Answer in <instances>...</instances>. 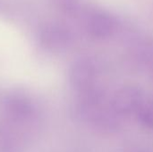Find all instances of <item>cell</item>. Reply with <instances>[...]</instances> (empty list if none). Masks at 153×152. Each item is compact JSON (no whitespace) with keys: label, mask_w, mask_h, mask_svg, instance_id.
Returning <instances> with one entry per match:
<instances>
[{"label":"cell","mask_w":153,"mask_h":152,"mask_svg":"<svg viewBox=\"0 0 153 152\" xmlns=\"http://www.w3.org/2000/svg\"><path fill=\"white\" fill-rule=\"evenodd\" d=\"M143 99L141 90L134 86H126L117 91L112 101V108L119 115L136 112Z\"/></svg>","instance_id":"obj_1"},{"label":"cell","mask_w":153,"mask_h":152,"mask_svg":"<svg viewBox=\"0 0 153 152\" xmlns=\"http://www.w3.org/2000/svg\"><path fill=\"white\" fill-rule=\"evenodd\" d=\"M89 33L96 39H108L114 34L117 29V22L114 17L107 12H93L87 22Z\"/></svg>","instance_id":"obj_2"},{"label":"cell","mask_w":153,"mask_h":152,"mask_svg":"<svg viewBox=\"0 0 153 152\" xmlns=\"http://www.w3.org/2000/svg\"><path fill=\"white\" fill-rule=\"evenodd\" d=\"M135 113L137 114L138 120L144 126L153 128V103L152 101L143 99Z\"/></svg>","instance_id":"obj_4"},{"label":"cell","mask_w":153,"mask_h":152,"mask_svg":"<svg viewBox=\"0 0 153 152\" xmlns=\"http://www.w3.org/2000/svg\"><path fill=\"white\" fill-rule=\"evenodd\" d=\"M95 77L96 67L91 60L84 59L80 61L74 69L73 80L74 84L82 90H90L93 85Z\"/></svg>","instance_id":"obj_3"}]
</instances>
